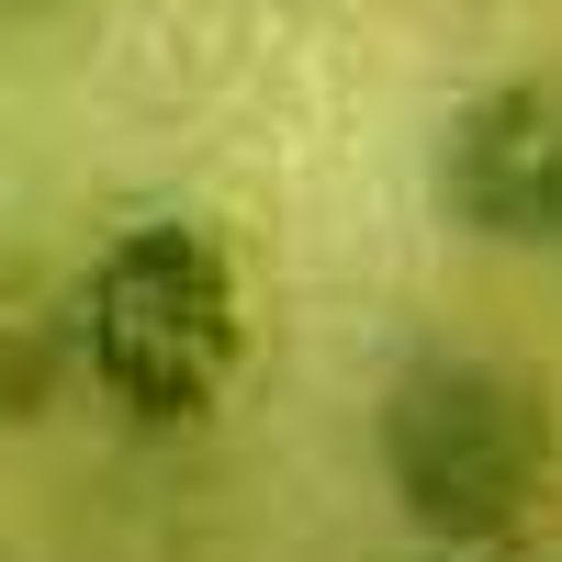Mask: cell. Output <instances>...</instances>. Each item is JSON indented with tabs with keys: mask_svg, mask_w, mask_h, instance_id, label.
<instances>
[{
	"mask_svg": "<svg viewBox=\"0 0 562 562\" xmlns=\"http://www.w3.org/2000/svg\"><path fill=\"white\" fill-rule=\"evenodd\" d=\"M45 12H68V0H0V23H45Z\"/></svg>",
	"mask_w": 562,
	"mask_h": 562,
	"instance_id": "cell-5",
	"label": "cell"
},
{
	"mask_svg": "<svg viewBox=\"0 0 562 562\" xmlns=\"http://www.w3.org/2000/svg\"><path fill=\"white\" fill-rule=\"evenodd\" d=\"M473 562H540V551H473Z\"/></svg>",
	"mask_w": 562,
	"mask_h": 562,
	"instance_id": "cell-6",
	"label": "cell"
},
{
	"mask_svg": "<svg viewBox=\"0 0 562 562\" xmlns=\"http://www.w3.org/2000/svg\"><path fill=\"white\" fill-rule=\"evenodd\" d=\"M428 203L473 248L562 259V68H506L461 90L428 147Z\"/></svg>",
	"mask_w": 562,
	"mask_h": 562,
	"instance_id": "cell-3",
	"label": "cell"
},
{
	"mask_svg": "<svg viewBox=\"0 0 562 562\" xmlns=\"http://www.w3.org/2000/svg\"><path fill=\"white\" fill-rule=\"evenodd\" d=\"M79 383L124 428H203L248 371V281L214 214H135L79 281Z\"/></svg>",
	"mask_w": 562,
	"mask_h": 562,
	"instance_id": "cell-2",
	"label": "cell"
},
{
	"mask_svg": "<svg viewBox=\"0 0 562 562\" xmlns=\"http://www.w3.org/2000/svg\"><path fill=\"white\" fill-rule=\"evenodd\" d=\"M371 461H383V495H394V518L416 540L518 551L529 518L551 506V473H562V416H551V383L529 360L461 349V338H416L383 371Z\"/></svg>",
	"mask_w": 562,
	"mask_h": 562,
	"instance_id": "cell-1",
	"label": "cell"
},
{
	"mask_svg": "<svg viewBox=\"0 0 562 562\" xmlns=\"http://www.w3.org/2000/svg\"><path fill=\"white\" fill-rule=\"evenodd\" d=\"M79 383V293L0 248V428H34Z\"/></svg>",
	"mask_w": 562,
	"mask_h": 562,
	"instance_id": "cell-4",
	"label": "cell"
}]
</instances>
